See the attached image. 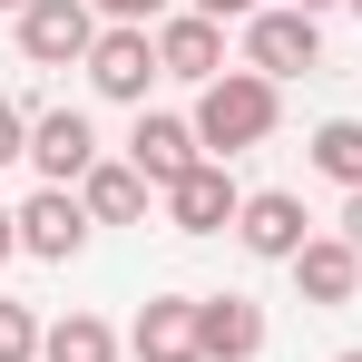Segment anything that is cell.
<instances>
[{"label":"cell","instance_id":"obj_14","mask_svg":"<svg viewBox=\"0 0 362 362\" xmlns=\"http://www.w3.org/2000/svg\"><path fill=\"white\" fill-rule=\"evenodd\" d=\"M294 284H303V303H353V294H362V255H353L343 235H313V245L294 255Z\"/></svg>","mask_w":362,"mask_h":362},{"label":"cell","instance_id":"obj_17","mask_svg":"<svg viewBox=\"0 0 362 362\" xmlns=\"http://www.w3.org/2000/svg\"><path fill=\"white\" fill-rule=\"evenodd\" d=\"M0 362H40V323H30V303L0 294Z\"/></svg>","mask_w":362,"mask_h":362},{"label":"cell","instance_id":"obj_24","mask_svg":"<svg viewBox=\"0 0 362 362\" xmlns=\"http://www.w3.org/2000/svg\"><path fill=\"white\" fill-rule=\"evenodd\" d=\"M0 10H30V0H0Z\"/></svg>","mask_w":362,"mask_h":362},{"label":"cell","instance_id":"obj_12","mask_svg":"<svg viewBox=\"0 0 362 362\" xmlns=\"http://www.w3.org/2000/svg\"><path fill=\"white\" fill-rule=\"evenodd\" d=\"M127 353H137V362H206V353H196V294H157L147 313H137Z\"/></svg>","mask_w":362,"mask_h":362},{"label":"cell","instance_id":"obj_2","mask_svg":"<svg viewBox=\"0 0 362 362\" xmlns=\"http://www.w3.org/2000/svg\"><path fill=\"white\" fill-rule=\"evenodd\" d=\"M245 69L255 78H303V69H323V20H303V10H255L245 20Z\"/></svg>","mask_w":362,"mask_h":362},{"label":"cell","instance_id":"obj_23","mask_svg":"<svg viewBox=\"0 0 362 362\" xmlns=\"http://www.w3.org/2000/svg\"><path fill=\"white\" fill-rule=\"evenodd\" d=\"M284 10H303V20H323V10H333V0H284Z\"/></svg>","mask_w":362,"mask_h":362},{"label":"cell","instance_id":"obj_7","mask_svg":"<svg viewBox=\"0 0 362 362\" xmlns=\"http://www.w3.org/2000/svg\"><path fill=\"white\" fill-rule=\"evenodd\" d=\"M235 216H245V186L226 177V157H206L196 177L167 186V226H177V235H226Z\"/></svg>","mask_w":362,"mask_h":362},{"label":"cell","instance_id":"obj_16","mask_svg":"<svg viewBox=\"0 0 362 362\" xmlns=\"http://www.w3.org/2000/svg\"><path fill=\"white\" fill-rule=\"evenodd\" d=\"M313 167L353 196V186H362V118H323V127H313Z\"/></svg>","mask_w":362,"mask_h":362},{"label":"cell","instance_id":"obj_4","mask_svg":"<svg viewBox=\"0 0 362 362\" xmlns=\"http://www.w3.org/2000/svg\"><path fill=\"white\" fill-rule=\"evenodd\" d=\"M147 78H167V69H157V30L108 20V30H98V49H88V88H98V98H118V108H147Z\"/></svg>","mask_w":362,"mask_h":362},{"label":"cell","instance_id":"obj_10","mask_svg":"<svg viewBox=\"0 0 362 362\" xmlns=\"http://www.w3.org/2000/svg\"><path fill=\"white\" fill-rule=\"evenodd\" d=\"M88 245V206L69 196V186H40L30 206H20V255H40V264H69Z\"/></svg>","mask_w":362,"mask_h":362},{"label":"cell","instance_id":"obj_15","mask_svg":"<svg viewBox=\"0 0 362 362\" xmlns=\"http://www.w3.org/2000/svg\"><path fill=\"white\" fill-rule=\"evenodd\" d=\"M40 362H118V333H108L98 313H59V323L40 333Z\"/></svg>","mask_w":362,"mask_h":362},{"label":"cell","instance_id":"obj_1","mask_svg":"<svg viewBox=\"0 0 362 362\" xmlns=\"http://www.w3.org/2000/svg\"><path fill=\"white\" fill-rule=\"evenodd\" d=\"M274 118H284V98H274V78H255V69H226V78L196 88V147H206V157H245V147H264Z\"/></svg>","mask_w":362,"mask_h":362},{"label":"cell","instance_id":"obj_3","mask_svg":"<svg viewBox=\"0 0 362 362\" xmlns=\"http://www.w3.org/2000/svg\"><path fill=\"white\" fill-rule=\"evenodd\" d=\"M88 49H98V10H88V0H30V10H20V59L88 69Z\"/></svg>","mask_w":362,"mask_h":362},{"label":"cell","instance_id":"obj_26","mask_svg":"<svg viewBox=\"0 0 362 362\" xmlns=\"http://www.w3.org/2000/svg\"><path fill=\"white\" fill-rule=\"evenodd\" d=\"M343 10H362V0H343Z\"/></svg>","mask_w":362,"mask_h":362},{"label":"cell","instance_id":"obj_19","mask_svg":"<svg viewBox=\"0 0 362 362\" xmlns=\"http://www.w3.org/2000/svg\"><path fill=\"white\" fill-rule=\"evenodd\" d=\"M88 10H108V20H127V30H147V20H157L167 0H88Z\"/></svg>","mask_w":362,"mask_h":362},{"label":"cell","instance_id":"obj_25","mask_svg":"<svg viewBox=\"0 0 362 362\" xmlns=\"http://www.w3.org/2000/svg\"><path fill=\"white\" fill-rule=\"evenodd\" d=\"M333 362H362V353H333Z\"/></svg>","mask_w":362,"mask_h":362},{"label":"cell","instance_id":"obj_8","mask_svg":"<svg viewBox=\"0 0 362 362\" xmlns=\"http://www.w3.org/2000/svg\"><path fill=\"white\" fill-rule=\"evenodd\" d=\"M196 353L206 362H255L264 353V303L255 294H196Z\"/></svg>","mask_w":362,"mask_h":362},{"label":"cell","instance_id":"obj_20","mask_svg":"<svg viewBox=\"0 0 362 362\" xmlns=\"http://www.w3.org/2000/svg\"><path fill=\"white\" fill-rule=\"evenodd\" d=\"M196 10H206V20H255L264 0H196Z\"/></svg>","mask_w":362,"mask_h":362},{"label":"cell","instance_id":"obj_6","mask_svg":"<svg viewBox=\"0 0 362 362\" xmlns=\"http://www.w3.org/2000/svg\"><path fill=\"white\" fill-rule=\"evenodd\" d=\"M235 245L245 255H264V264H294L303 245H313V216H303V196H284V186H255L235 216Z\"/></svg>","mask_w":362,"mask_h":362},{"label":"cell","instance_id":"obj_21","mask_svg":"<svg viewBox=\"0 0 362 362\" xmlns=\"http://www.w3.org/2000/svg\"><path fill=\"white\" fill-rule=\"evenodd\" d=\"M343 245H353V255H362V186H353V196H343Z\"/></svg>","mask_w":362,"mask_h":362},{"label":"cell","instance_id":"obj_9","mask_svg":"<svg viewBox=\"0 0 362 362\" xmlns=\"http://www.w3.org/2000/svg\"><path fill=\"white\" fill-rule=\"evenodd\" d=\"M157 69L167 78H226V20H206V10H177V20H157Z\"/></svg>","mask_w":362,"mask_h":362},{"label":"cell","instance_id":"obj_5","mask_svg":"<svg viewBox=\"0 0 362 362\" xmlns=\"http://www.w3.org/2000/svg\"><path fill=\"white\" fill-rule=\"evenodd\" d=\"M127 167H137V177L157 186V196H167L177 177H196V167H206V147H196V118H167V108H137V137H127Z\"/></svg>","mask_w":362,"mask_h":362},{"label":"cell","instance_id":"obj_22","mask_svg":"<svg viewBox=\"0 0 362 362\" xmlns=\"http://www.w3.org/2000/svg\"><path fill=\"white\" fill-rule=\"evenodd\" d=\"M10 255H20V216L0 206V264H10Z\"/></svg>","mask_w":362,"mask_h":362},{"label":"cell","instance_id":"obj_11","mask_svg":"<svg viewBox=\"0 0 362 362\" xmlns=\"http://www.w3.org/2000/svg\"><path fill=\"white\" fill-rule=\"evenodd\" d=\"M30 167H40V186H78L88 167H98V137H88V118H78V108L30 118Z\"/></svg>","mask_w":362,"mask_h":362},{"label":"cell","instance_id":"obj_13","mask_svg":"<svg viewBox=\"0 0 362 362\" xmlns=\"http://www.w3.org/2000/svg\"><path fill=\"white\" fill-rule=\"evenodd\" d=\"M147 196H157V186L137 177L127 157H98V167L78 177V206H88V226H137V216H147Z\"/></svg>","mask_w":362,"mask_h":362},{"label":"cell","instance_id":"obj_18","mask_svg":"<svg viewBox=\"0 0 362 362\" xmlns=\"http://www.w3.org/2000/svg\"><path fill=\"white\" fill-rule=\"evenodd\" d=\"M10 157H30V118H20V98H0V167Z\"/></svg>","mask_w":362,"mask_h":362}]
</instances>
